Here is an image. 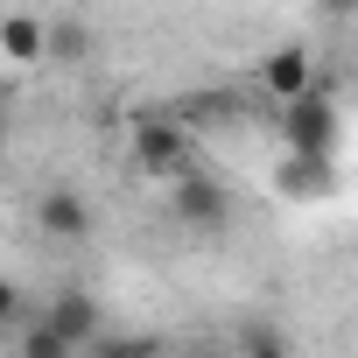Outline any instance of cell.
Instances as JSON below:
<instances>
[{"label":"cell","instance_id":"4","mask_svg":"<svg viewBox=\"0 0 358 358\" xmlns=\"http://www.w3.org/2000/svg\"><path fill=\"white\" fill-rule=\"evenodd\" d=\"M169 218L183 225V232H225V225H232V183L211 176V169L183 176V183L169 190Z\"/></svg>","mask_w":358,"mask_h":358},{"label":"cell","instance_id":"9","mask_svg":"<svg viewBox=\"0 0 358 358\" xmlns=\"http://www.w3.org/2000/svg\"><path fill=\"white\" fill-rule=\"evenodd\" d=\"M176 120H183L190 134H197V127H232V120H239V99H232V92H197V99H176Z\"/></svg>","mask_w":358,"mask_h":358},{"label":"cell","instance_id":"5","mask_svg":"<svg viewBox=\"0 0 358 358\" xmlns=\"http://www.w3.org/2000/svg\"><path fill=\"white\" fill-rule=\"evenodd\" d=\"M260 92H267L274 113L316 99V50H302V43H274V50L260 57Z\"/></svg>","mask_w":358,"mask_h":358},{"label":"cell","instance_id":"11","mask_svg":"<svg viewBox=\"0 0 358 358\" xmlns=\"http://www.w3.org/2000/svg\"><path fill=\"white\" fill-rule=\"evenodd\" d=\"M50 57L57 64H85L92 57V22L85 15H50Z\"/></svg>","mask_w":358,"mask_h":358},{"label":"cell","instance_id":"12","mask_svg":"<svg viewBox=\"0 0 358 358\" xmlns=\"http://www.w3.org/2000/svg\"><path fill=\"white\" fill-rule=\"evenodd\" d=\"M92 358H176V351H162L155 337H106Z\"/></svg>","mask_w":358,"mask_h":358},{"label":"cell","instance_id":"2","mask_svg":"<svg viewBox=\"0 0 358 358\" xmlns=\"http://www.w3.org/2000/svg\"><path fill=\"white\" fill-rule=\"evenodd\" d=\"M29 323H43L71 358L106 344V309H99V295H92V288H78V281H57V295H43V309H36Z\"/></svg>","mask_w":358,"mask_h":358},{"label":"cell","instance_id":"1","mask_svg":"<svg viewBox=\"0 0 358 358\" xmlns=\"http://www.w3.org/2000/svg\"><path fill=\"white\" fill-rule=\"evenodd\" d=\"M127 155H134V169L148 176V183H162V190H176L183 176L204 169V162H197V134L176 120V106L134 113V120H127Z\"/></svg>","mask_w":358,"mask_h":358},{"label":"cell","instance_id":"7","mask_svg":"<svg viewBox=\"0 0 358 358\" xmlns=\"http://www.w3.org/2000/svg\"><path fill=\"white\" fill-rule=\"evenodd\" d=\"M36 225H43L50 239H85V232H92V204H85L71 183H57V190L36 197Z\"/></svg>","mask_w":358,"mask_h":358},{"label":"cell","instance_id":"10","mask_svg":"<svg viewBox=\"0 0 358 358\" xmlns=\"http://www.w3.org/2000/svg\"><path fill=\"white\" fill-rule=\"evenodd\" d=\"M232 358H295V351H288V330L260 316V323H239L232 330Z\"/></svg>","mask_w":358,"mask_h":358},{"label":"cell","instance_id":"13","mask_svg":"<svg viewBox=\"0 0 358 358\" xmlns=\"http://www.w3.org/2000/svg\"><path fill=\"white\" fill-rule=\"evenodd\" d=\"M176 358H232V344H190V351H176Z\"/></svg>","mask_w":358,"mask_h":358},{"label":"cell","instance_id":"8","mask_svg":"<svg viewBox=\"0 0 358 358\" xmlns=\"http://www.w3.org/2000/svg\"><path fill=\"white\" fill-rule=\"evenodd\" d=\"M330 183H337L330 162H309V155H281V169H274V190H281L288 204H316Z\"/></svg>","mask_w":358,"mask_h":358},{"label":"cell","instance_id":"6","mask_svg":"<svg viewBox=\"0 0 358 358\" xmlns=\"http://www.w3.org/2000/svg\"><path fill=\"white\" fill-rule=\"evenodd\" d=\"M0 57H8L15 71L43 64V57H50V15H29V8H8V15H0Z\"/></svg>","mask_w":358,"mask_h":358},{"label":"cell","instance_id":"3","mask_svg":"<svg viewBox=\"0 0 358 358\" xmlns=\"http://www.w3.org/2000/svg\"><path fill=\"white\" fill-rule=\"evenodd\" d=\"M281 127V155H309V162H337V141H344V120H337V99L316 92L288 113H274Z\"/></svg>","mask_w":358,"mask_h":358}]
</instances>
